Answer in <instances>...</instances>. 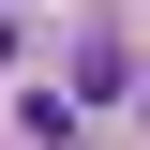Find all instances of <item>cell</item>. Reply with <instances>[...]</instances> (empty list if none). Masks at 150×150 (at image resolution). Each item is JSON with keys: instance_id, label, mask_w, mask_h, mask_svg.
Masks as SVG:
<instances>
[{"instance_id": "1", "label": "cell", "mask_w": 150, "mask_h": 150, "mask_svg": "<svg viewBox=\"0 0 150 150\" xmlns=\"http://www.w3.org/2000/svg\"><path fill=\"white\" fill-rule=\"evenodd\" d=\"M75 90H90V105H120V90H135V45H120V30H105V45H75Z\"/></svg>"}]
</instances>
